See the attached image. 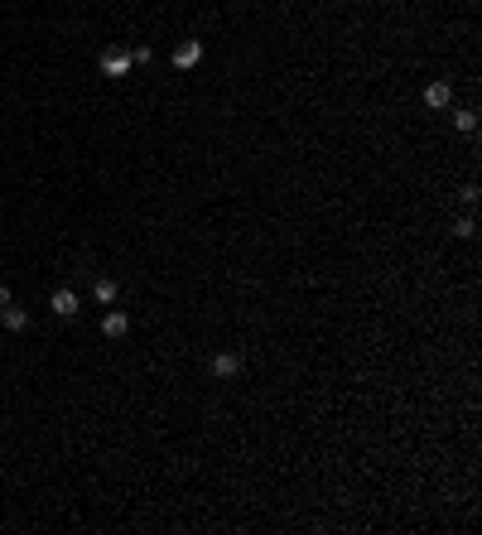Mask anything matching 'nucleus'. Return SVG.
Instances as JSON below:
<instances>
[{"mask_svg":"<svg viewBox=\"0 0 482 535\" xmlns=\"http://www.w3.org/2000/svg\"><path fill=\"white\" fill-rule=\"evenodd\" d=\"M169 63H174L179 73H188V68H198V63H203V39H184V44L174 49V58H169Z\"/></svg>","mask_w":482,"mask_h":535,"instance_id":"nucleus-1","label":"nucleus"},{"mask_svg":"<svg viewBox=\"0 0 482 535\" xmlns=\"http://www.w3.org/2000/svg\"><path fill=\"white\" fill-rule=\"evenodd\" d=\"M126 333H131V319H126L121 309H107V314H102V338H111V343H121Z\"/></svg>","mask_w":482,"mask_h":535,"instance_id":"nucleus-2","label":"nucleus"},{"mask_svg":"<svg viewBox=\"0 0 482 535\" xmlns=\"http://www.w3.org/2000/svg\"><path fill=\"white\" fill-rule=\"evenodd\" d=\"M49 309H54L58 319H78V309H82V299L73 295V290H54L49 295Z\"/></svg>","mask_w":482,"mask_h":535,"instance_id":"nucleus-3","label":"nucleus"},{"mask_svg":"<svg viewBox=\"0 0 482 535\" xmlns=\"http://www.w3.org/2000/svg\"><path fill=\"white\" fill-rule=\"evenodd\" d=\"M102 73H107V78H131V54L107 49V54H102Z\"/></svg>","mask_w":482,"mask_h":535,"instance_id":"nucleus-4","label":"nucleus"},{"mask_svg":"<svg viewBox=\"0 0 482 535\" xmlns=\"http://www.w3.org/2000/svg\"><path fill=\"white\" fill-rule=\"evenodd\" d=\"M0 323H5V328H10V333H25V328H29V309H20V304H15V299H10V304H5V309H0Z\"/></svg>","mask_w":482,"mask_h":535,"instance_id":"nucleus-5","label":"nucleus"},{"mask_svg":"<svg viewBox=\"0 0 482 535\" xmlns=\"http://www.w3.org/2000/svg\"><path fill=\"white\" fill-rule=\"evenodd\" d=\"M449 102H454V87H449V82H429V87H425V107L444 111Z\"/></svg>","mask_w":482,"mask_h":535,"instance_id":"nucleus-6","label":"nucleus"},{"mask_svg":"<svg viewBox=\"0 0 482 535\" xmlns=\"http://www.w3.org/2000/svg\"><path fill=\"white\" fill-rule=\"evenodd\" d=\"M213 372L222 376V381H232V376L241 372V352H217V357H213Z\"/></svg>","mask_w":482,"mask_h":535,"instance_id":"nucleus-7","label":"nucleus"},{"mask_svg":"<svg viewBox=\"0 0 482 535\" xmlns=\"http://www.w3.org/2000/svg\"><path fill=\"white\" fill-rule=\"evenodd\" d=\"M92 295H97V304H102V309H111V304H116V295H121V290H116V280H107V275H102Z\"/></svg>","mask_w":482,"mask_h":535,"instance_id":"nucleus-8","label":"nucleus"},{"mask_svg":"<svg viewBox=\"0 0 482 535\" xmlns=\"http://www.w3.org/2000/svg\"><path fill=\"white\" fill-rule=\"evenodd\" d=\"M454 126L463 135H473V131H478V111H454Z\"/></svg>","mask_w":482,"mask_h":535,"instance_id":"nucleus-9","label":"nucleus"},{"mask_svg":"<svg viewBox=\"0 0 482 535\" xmlns=\"http://www.w3.org/2000/svg\"><path fill=\"white\" fill-rule=\"evenodd\" d=\"M454 237H463V241L478 237V222H473V217H458V222H454Z\"/></svg>","mask_w":482,"mask_h":535,"instance_id":"nucleus-10","label":"nucleus"},{"mask_svg":"<svg viewBox=\"0 0 482 535\" xmlns=\"http://www.w3.org/2000/svg\"><path fill=\"white\" fill-rule=\"evenodd\" d=\"M5 304H10V285H0V309H5Z\"/></svg>","mask_w":482,"mask_h":535,"instance_id":"nucleus-11","label":"nucleus"}]
</instances>
